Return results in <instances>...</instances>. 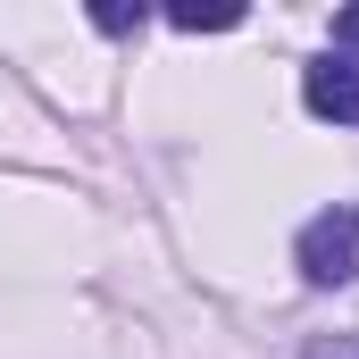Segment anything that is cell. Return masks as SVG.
Here are the masks:
<instances>
[{
  "mask_svg": "<svg viewBox=\"0 0 359 359\" xmlns=\"http://www.w3.org/2000/svg\"><path fill=\"white\" fill-rule=\"evenodd\" d=\"M301 100L318 109V117H334V126H359V59H309L301 67Z\"/></svg>",
  "mask_w": 359,
  "mask_h": 359,
  "instance_id": "obj_2",
  "label": "cell"
},
{
  "mask_svg": "<svg viewBox=\"0 0 359 359\" xmlns=\"http://www.w3.org/2000/svg\"><path fill=\"white\" fill-rule=\"evenodd\" d=\"M334 59H359V0L334 8Z\"/></svg>",
  "mask_w": 359,
  "mask_h": 359,
  "instance_id": "obj_5",
  "label": "cell"
},
{
  "mask_svg": "<svg viewBox=\"0 0 359 359\" xmlns=\"http://www.w3.org/2000/svg\"><path fill=\"white\" fill-rule=\"evenodd\" d=\"M92 25L100 34H134L142 25V0H92Z\"/></svg>",
  "mask_w": 359,
  "mask_h": 359,
  "instance_id": "obj_4",
  "label": "cell"
},
{
  "mask_svg": "<svg viewBox=\"0 0 359 359\" xmlns=\"http://www.w3.org/2000/svg\"><path fill=\"white\" fill-rule=\"evenodd\" d=\"M292 259H301V276H309L318 292L351 284V276H359V209H318V217L301 226Z\"/></svg>",
  "mask_w": 359,
  "mask_h": 359,
  "instance_id": "obj_1",
  "label": "cell"
},
{
  "mask_svg": "<svg viewBox=\"0 0 359 359\" xmlns=\"http://www.w3.org/2000/svg\"><path fill=\"white\" fill-rule=\"evenodd\" d=\"M301 359H359V343H309Z\"/></svg>",
  "mask_w": 359,
  "mask_h": 359,
  "instance_id": "obj_6",
  "label": "cell"
},
{
  "mask_svg": "<svg viewBox=\"0 0 359 359\" xmlns=\"http://www.w3.org/2000/svg\"><path fill=\"white\" fill-rule=\"evenodd\" d=\"M168 25H176V34H234V25H243V8H234V0H209V8H201V0H176V8H168Z\"/></svg>",
  "mask_w": 359,
  "mask_h": 359,
  "instance_id": "obj_3",
  "label": "cell"
}]
</instances>
